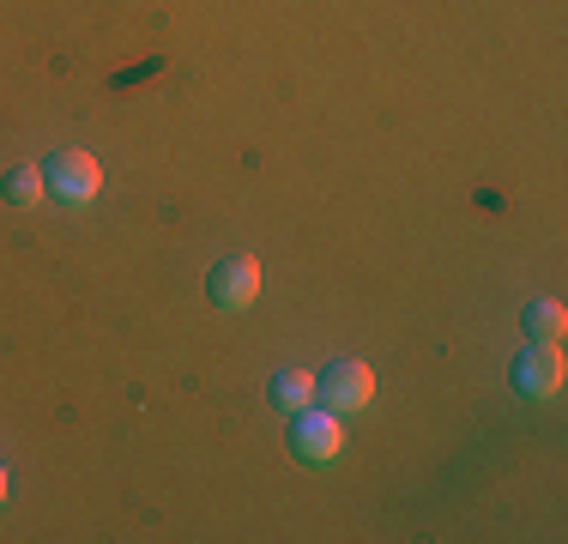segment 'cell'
Returning a JSON list of instances; mask_svg holds the SVG:
<instances>
[{
    "label": "cell",
    "mask_w": 568,
    "mask_h": 544,
    "mask_svg": "<svg viewBox=\"0 0 568 544\" xmlns=\"http://www.w3.org/2000/svg\"><path fill=\"white\" fill-rule=\"evenodd\" d=\"M315 400H327V412H339V417L363 412L375 400V370L357 357H339L327 375H315Z\"/></svg>",
    "instance_id": "7a4b0ae2"
},
{
    "label": "cell",
    "mask_w": 568,
    "mask_h": 544,
    "mask_svg": "<svg viewBox=\"0 0 568 544\" xmlns=\"http://www.w3.org/2000/svg\"><path fill=\"white\" fill-rule=\"evenodd\" d=\"M291 454L308 460V466H327V460L345 454V424L339 412H296L291 424Z\"/></svg>",
    "instance_id": "3957f363"
},
{
    "label": "cell",
    "mask_w": 568,
    "mask_h": 544,
    "mask_svg": "<svg viewBox=\"0 0 568 544\" xmlns=\"http://www.w3.org/2000/svg\"><path fill=\"white\" fill-rule=\"evenodd\" d=\"M526 333H532L538 345H562L568 309H562V303H532V309H526Z\"/></svg>",
    "instance_id": "52a82bcc"
},
{
    "label": "cell",
    "mask_w": 568,
    "mask_h": 544,
    "mask_svg": "<svg viewBox=\"0 0 568 544\" xmlns=\"http://www.w3.org/2000/svg\"><path fill=\"white\" fill-rule=\"evenodd\" d=\"M0 502H7V466H0Z\"/></svg>",
    "instance_id": "9c48e42d"
},
{
    "label": "cell",
    "mask_w": 568,
    "mask_h": 544,
    "mask_svg": "<svg viewBox=\"0 0 568 544\" xmlns=\"http://www.w3.org/2000/svg\"><path fill=\"white\" fill-rule=\"evenodd\" d=\"M7 200L12 206H37V200H43V170H12L7 175Z\"/></svg>",
    "instance_id": "ba28073f"
},
{
    "label": "cell",
    "mask_w": 568,
    "mask_h": 544,
    "mask_svg": "<svg viewBox=\"0 0 568 544\" xmlns=\"http://www.w3.org/2000/svg\"><path fill=\"white\" fill-rule=\"evenodd\" d=\"M206 291L219 309H254V296H261V261L254 254H230V261L212 266Z\"/></svg>",
    "instance_id": "5b68a950"
},
{
    "label": "cell",
    "mask_w": 568,
    "mask_h": 544,
    "mask_svg": "<svg viewBox=\"0 0 568 544\" xmlns=\"http://www.w3.org/2000/svg\"><path fill=\"white\" fill-rule=\"evenodd\" d=\"M43 188L61 200V206H91V200L103 194V163L91 158V152H79V145H67V152L49 158Z\"/></svg>",
    "instance_id": "6da1fadb"
},
{
    "label": "cell",
    "mask_w": 568,
    "mask_h": 544,
    "mask_svg": "<svg viewBox=\"0 0 568 544\" xmlns=\"http://www.w3.org/2000/svg\"><path fill=\"white\" fill-rule=\"evenodd\" d=\"M273 400H278V412H308V405H315V375L308 370H284L278 381H273Z\"/></svg>",
    "instance_id": "8992f818"
},
{
    "label": "cell",
    "mask_w": 568,
    "mask_h": 544,
    "mask_svg": "<svg viewBox=\"0 0 568 544\" xmlns=\"http://www.w3.org/2000/svg\"><path fill=\"white\" fill-rule=\"evenodd\" d=\"M562 375V345H526L514 357V393H526V400H557Z\"/></svg>",
    "instance_id": "277c9868"
}]
</instances>
